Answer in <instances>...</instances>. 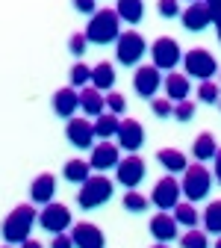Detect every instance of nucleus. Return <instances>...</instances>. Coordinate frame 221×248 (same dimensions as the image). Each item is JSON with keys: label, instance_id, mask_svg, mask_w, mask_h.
<instances>
[{"label": "nucleus", "instance_id": "1", "mask_svg": "<svg viewBox=\"0 0 221 248\" xmlns=\"http://www.w3.org/2000/svg\"><path fill=\"white\" fill-rule=\"evenodd\" d=\"M33 225H39V210L33 204H18L0 225V233H3L6 245H24L29 239V231Z\"/></svg>", "mask_w": 221, "mask_h": 248}, {"label": "nucleus", "instance_id": "2", "mask_svg": "<svg viewBox=\"0 0 221 248\" xmlns=\"http://www.w3.org/2000/svg\"><path fill=\"white\" fill-rule=\"evenodd\" d=\"M88 45H115L121 39V18L115 9H98L86 24Z\"/></svg>", "mask_w": 221, "mask_h": 248}, {"label": "nucleus", "instance_id": "3", "mask_svg": "<svg viewBox=\"0 0 221 248\" xmlns=\"http://www.w3.org/2000/svg\"><path fill=\"white\" fill-rule=\"evenodd\" d=\"M180 189L186 195L189 204H195V201H204L212 189V171L204 166V163H195V166H189L183 171V180H180Z\"/></svg>", "mask_w": 221, "mask_h": 248}, {"label": "nucleus", "instance_id": "4", "mask_svg": "<svg viewBox=\"0 0 221 248\" xmlns=\"http://www.w3.org/2000/svg\"><path fill=\"white\" fill-rule=\"evenodd\" d=\"M112 198V180L106 174H91L77 192V204L83 210H98Z\"/></svg>", "mask_w": 221, "mask_h": 248}, {"label": "nucleus", "instance_id": "5", "mask_svg": "<svg viewBox=\"0 0 221 248\" xmlns=\"http://www.w3.org/2000/svg\"><path fill=\"white\" fill-rule=\"evenodd\" d=\"M183 68H186V77H195V80L206 83V80L215 77L218 62L206 47H192V50L183 53Z\"/></svg>", "mask_w": 221, "mask_h": 248}, {"label": "nucleus", "instance_id": "6", "mask_svg": "<svg viewBox=\"0 0 221 248\" xmlns=\"http://www.w3.org/2000/svg\"><path fill=\"white\" fill-rule=\"evenodd\" d=\"M150 65L153 68H160V71H174L180 62H183V50H180V45H177V39H171V36H160L153 45H150Z\"/></svg>", "mask_w": 221, "mask_h": 248}, {"label": "nucleus", "instance_id": "7", "mask_svg": "<svg viewBox=\"0 0 221 248\" xmlns=\"http://www.w3.org/2000/svg\"><path fill=\"white\" fill-rule=\"evenodd\" d=\"M145 50H150L142 39V33L136 30H127V33H121V39L115 42V59L121 65H139V59L145 56Z\"/></svg>", "mask_w": 221, "mask_h": 248}, {"label": "nucleus", "instance_id": "8", "mask_svg": "<svg viewBox=\"0 0 221 248\" xmlns=\"http://www.w3.org/2000/svg\"><path fill=\"white\" fill-rule=\"evenodd\" d=\"M180 195H183L180 180L171 177V174H165L162 180H156L153 192H150V204L160 207V213H168V210H174V207L180 204Z\"/></svg>", "mask_w": 221, "mask_h": 248}, {"label": "nucleus", "instance_id": "9", "mask_svg": "<svg viewBox=\"0 0 221 248\" xmlns=\"http://www.w3.org/2000/svg\"><path fill=\"white\" fill-rule=\"evenodd\" d=\"M39 225L47 231V233H68V228H71V210L65 207V204H47V207H42L39 210Z\"/></svg>", "mask_w": 221, "mask_h": 248}, {"label": "nucleus", "instance_id": "10", "mask_svg": "<svg viewBox=\"0 0 221 248\" xmlns=\"http://www.w3.org/2000/svg\"><path fill=\"white\" fill-rule=\"evenodd\" d=\"M145 174H147V169H145V160L139 157V154L124 157V160L118 163V169H115V180H118L121 186H127V192L136 189V186L145 180Z\"/></svg>", "mask_w": 221, "mask_h": 248}, {"label": "nucleus", "instance_id": "11", "mask_svg": "<svg viewBox=\"0 0 221 248\" xmlns=\"http://www.w3.org/2000/svg\"><path fill=\"white\" fill-rule=\"evenodd\" d=\"M162 71L160 68H153V65H139L136 74H133V89H136V95L139 98H147L153 101V95L162 89Z\"/></svg>", "mask_w": 221, "mask_h": 248}, {"label": "nucleus", "instance_id": "12", "mask_svg": "<svg viewBox=\"0 0 221 248\" xmlns=\"http://www.w3.org/2000/svg\"><path fill=\"white\" fill-rule=\"evenodd\" d=\"M118 163H121V148L115 142H98L91 148V157H88L91 171L103 174L106 169H118Z\"/></svg>", "mask_w": 221, "mask_h": 248}, {"label": "nucleus", "instance_id": "13", "mask_svg": "<svg viewBox=\"0 0 221 248\" xmlns=\"http://www.w3.org/2000/svg\"><path fill=\"white\" fill-rule=\"evenodd\" d=\"M115 139H118V142H115L118 148H124L127 154H136V151L145 145V127H142L136 118H124Z\"/></svg>", "mask_w": 221, "mask_h": 248}, {"label": "nucleus", "instance_id": "14", "mask_svg": "<svg viewBox=\"0 0 221 248\" xmlns=\"http://www.w3.org/2000/svg\"><path fill=\"white\" fill-rule=\"evenodd\" d=\"M65 139H68L74 148L88 151V148L94 145V124H91L88 118H71V121L65 124Z\"/></svg>", "mask_w": 221, "mask_h": 248}, {"label": "nucleus", "instance_id": "15", "mask_svg": "<svg viewBox=\"0 0 221 248\" xmlns=\"http://www.w3.org/2000/svg\"><path fill=\"white\" fill-rule=\"evenodd\" d=\"M71 239H74V248H103L106 245L103 231L91 222H77L71 228Z\"/></svg>", "mask_w": 221, "mask_h": 248}, {"label": "nucleus", "instance_id": "16", "mask_svg": "<svg viewBox=\"0 0 221 248\" xmlns=\"http://www.w3.org/2000/svg\"><path fill=\"white\" fill-rule=\"evenodd\" d=\"M150 236H153L156 242L168 245L171 239H180V225L174 222L171 213H156L153 219H150Z\"/></svg>", "mask_w": 221, "mask_h": 248}, {"label": "nucleus", "instance_id": "17", "mask_svg": "<svg viewBox=\"0 0 221 248\" xmlns=\"http://www.w3.org/2000/svg\"><path fill=\"white\" fill-rule=\"evenodd\" d=\"M180 21H183V27L189 30V33H201V30H206V27L212 24V18H209V6L204 3V0H198V3H192V6H186V9H183Z\"/></svg>", "mask_w": 221, "mask_h": 248}, {"label": "nucleus", "instance_id": "18", "mask_svg": "<svg viewBox=\"0 0 221 248\" xmlns=\"http://www.w3.org/2000/svg\"><path fill=\"white\" fill-rule=\"evenodd\" d=\"M80 109V92L77 89H71V86H65V89H56L53 92V112L59 115V118H74V112Z\"/></svg>", "mask_w": 221, "mask_h": 248}, {"label": "nucleus", "instance_id": "19", "mask_svg": "<svg viewBox=\"0 0 221 248\" xmlns=\"http://www.w3.org/2000/svg\"><path fill=\"white\" fill-rule=\"evenodd\" d=\"M53 195H56V177L50 171L39 174L33 180V186H29V198H33V204L47 207V204H53Z\"/></svg>", "mask_w": 221, "mask_h": 248}, {"label": "nucleus", "instance_id": "20", "mask_svg": "<svg viewBox=\"0 0 221 248\" xmlns=\"http://www.w3.org/2000/svg\"><path fill=\"white\" fill-rule=\"evenodd\" d=\"M80 109L88 115V118H101L106 112V95L98 92L94 86H86L80 89Z\"/></svg>", "mask_w": 221, "mask_h": 248}, {"label": "nucleus", "instance_id": "21", "mask_svg": "<svg viewBox=\"0 0 221 248\" xmlns=\"http://www.w3.org/2000/svg\"><path fill=\"white\" fill-rule=\"evenodd\" d=\"M162 89H165V98H168L171 104L189 101V92H192V86H189V77L180 74V71H171V74L162 80Z\"/></svg>", "mask_w": 221, "mask_h": 248}, {"label": "nucleus", "instance_id": "22", "mask_svg": "<svg viewBox=\"0 0 221 248\" xmlns=\"http://www.w3.org/2000/svg\"><path fill=\"white\" fill-rule=\"evenodd\" d=\"M156 160H160V166H162L168 174H183V171L189 169L186 154L177 151V148H162V151H156Z\"/></svg>", "mask_w": 221, "mask_h": 248}, {"label": "nucleus", "instance_id": "23", "mask_svg": "<svg viewBox=\"0 0 221 248\" xmlns=\"http://www.w3.org/2000/svg\"><path fill=\"white\" fill-rule=\"evenodd\" d=\"M215 154H218L215 136L212 133H198V139L192 142V157H195V163H209V160H215Z\"/></svg>", "mask_w": 221, "mask_h": 248}, {"label": "nucleus", "instance_id": "24", "mask_svg": "<svg viewBox=\"0 0 221 248\" xmlns=\"http://www.w3.org/2000/svg\"><path fill=\"white\" fill-rule=\"evenodd\" d=\"M91 86L98 89V92H112L115 86V68H112V62H98V65L91 68Z\"/></svg>", "mask_w": 221, "mask_h": 248}, {"label": "nucleus", "instance_id": "25", "mask_svg": "<svg viewBox=\"0 0 221 248\" xmlns=\"http://www.w3.org/2000/svg\"><path fill=\"white\" fill-rule=\"evenodd\" d=\"M91 124H94V136L103 139V142H109V139H115V136H118L121 118H118V115H112V112H103L101 118H94Z\"/></svg>", "mask_w": 221, "mask_h": 248}, {"label": "nucleus", "instance_id": "26", "mask_svg": "<svg viewBox=\"0 0 221 248\" xmlns=\"http://www.w3.org/2000/svg\"><path fill=\"white\" fill-rule=\"evenodd\" d=\"M171 216H174V222H177V225H183L186 231L198 228V222H201V213L195 210V204H189V201H180V204L171 210Z\"/></svg>", "mask_w": 221, "mask_h": 248}, {"label": "nucleus", "instance_id": "27", "mask_svg": "<svg viewBox=\"0 0 221 248\" xmlns=\"http://www.w3.org/2000/svg\"><path fill=\"white\" fill-rule=\"evenodd\" d=\"M62 177H65L68 183H86L88 177H91V166H88V160H68L65 163V169H62Z\"/></svg>", "mask_w": 221, "mask_h": 248}, {"label": "nucleus", "instance_id": "28", "mask_svg": "<svg viewBox=\"0 0 221 248\" xmlns=\"http://www.w3.org/2000/svg\"><path fill=\"white\" fill-rule=\"evenodd\" d=\"M118 18L121 21H127V24H139L145 18V3L142 0H118V6H115Z\"/></svg>", "mask_w": 221, "mask_h": 248}, {"label": "nucleus", "instance_id": "29", "mask_svg": "<svg viewBox=\"0 0 221 248\" xmlns=\"http://www.w3.org/2000/svg\"><path fill=\"white\" fill-rule=\"evenodd\" d=\"M201 222L206 233H218L221 236V201H209L206 210L201 213Z\"/></svg>", "mask_w": 221, "mask_h": 248}, {"label": "nucleus", "instance_id": "30", "mask_svg": "<svg viewBox=\"0 0 221 248\" xmlns=\"http://www.w3.org/2000/svg\"><path fill=\"white\" fill-rule=\"evenodd\" d=\"M68 80H71V89H86V86H91V68L86 65V62H77V65H71V71H68Z\"/></svg>", "mask_w": 221, "mask_h": 248}, {"label": "nucleus", "instance_id": "31", "mask_svg": "<svg viewBox=\"0 0 221 248\" xmlns=\"http://www.w3.org/2000/svg\"><path fill=\"white\" fill-rule=\"evenodd\" d=\"M180 248H209V236L201 228H192L180 236Z\"/></svg>", "mask_w": 221, "mask_h": 248}, {"label": "nucleus", "instance_id": "32", "mask_svg": "<svg viewBox=\"0 0 221 248\" xmlns=\"http://www.w3.org/2000/svg\"><path fill=\"white\" fill-rule=\"evenodd\" d=\"M198 101L201 104H221V86L215 80H206L198 86Z\"/></svg>", "mask_w": 221, "mask_h": 248}, {"label": "nucleus", "instance_id": "33", "mask_svg": "<svg viewBox=\"0 0 221 248\" xmlns=\"http://www.w3.org/2000/svg\"><path fill=\"white\" fill-rule=\"evenodd\" d=\"M147 207H150V198L136 192V189H130L127 195H124V210H127V213H145Z\"/></svg>", "mask_w": 221, "mask_h": 248}, {"label": "nucleus", "instance_id": "34", "mask_svg": "<svg viewBox=\"0 0 221 248\" xmlns=\"http://www.w3.org/2000/svg\"><path fill=\"white\" fill-rule=\"evenodd\" d=\"M124 109H127V98H124L121 92H109V95H106V112L121 115Z\"/></svg>", "mask_w": 221, "mask_h": 248}, {"label": "nucleus", "instance_id": "35", "mask_svg": "<svg viewBox=\"0 0 221 248\" xmlns=\"http://www.w3.org/2000/svg\"><path fill=\"white\" fill-rule=\"evenodd\" d=\"M150 109H153L156 118H168V115H174V104H171L168 98H153V101H150Z\"/></svg>", "mask_w": 221, "mask_h": 248}, {"label": "nucleus", "instance_id": "36", "mask_svg": "<svg viewBox=\"0 0 221 248\" xmlns=\"http://www.w3.org/2000/svg\"><path fill=\"white\" fill-rule=\"evenodd\" d=\"M174 118L177 121H192L195 118V101H180V104H174Z\"/></svg>", "mask_w": 221, "mask_h": 248}, {"label": "nucleus", "instance_id": "37", "mask_svg": "<svg viewBox=\"0 0 221 248\" xmlns=\"http://www.w3.org/2000/svg\"><path fill=\"white\" fill-rule=\"evenodd\" d=\"M68 50H71L74 56H83V53L88 50V39H86V33H74V36L68 39Z\"/></svg>", "mask_w": 221, "mask_h": 248}, {"label": "nucleus", "instance_id": "38", "mask_svg": "<svg viewBox=\"0 0 221 248\" xmlns=\"http://www.w3.org/2000/svg\"><path fill=\"white\" fill-rule=\"evenodd\" d=\"M156 9H160L162 18H177V15H183V9H180L177 0H160V6H156Z\"/></svg>", "mask_w": 221, "mask_h": 248}, {"label": "nucleus", "instance_id": "39", "mask_svg": "<svg viewBox=\"0 0 221 248\" xmlns=\"http://www.w3.org/2000/svg\"><path fill=\"white\" fill-rule=\"evenodd\" d=\"M50 248H74L71 233H56V236H53V242H50Z\"/></svg>", "mask_w": 221, "mask_h": 248}, {"label": "nucleus", "instance_id": "40", "mask_svg": "<svg viewBox=\"0 0 221 248\" xmlns=\"http://www.w3.org/2000/svg\"><path fill=\"white\" fill-rule=\"evenodd\" d=\"M74 9H77V12H86V15H94V12H98V6H94L91 0H74Z\"/></svg>", "mask_w": 221, "mask_h": 248}, {"label": "nucleus", "instance_id": "41", "mask_svg": "<svg viewBox=\"0 0 221 248\" xmlns=\"http://www.w3.org/2000/svg\"><path fill=\"white\" fill-rule=\"evenodd\" d=\"M206 6H209V18L221 24V0H206Z\"/></svg>", "mask_w": 221, "mask_h": 248}, {"label": "nucleus", "instance_id": "42", "mask_svg": "<svg viewBox=\"0 0 221 248\" xmlns=\"http://www.w3.org/2000/svg\"><path fill=\"white\" fill-rule=\"evenodd\" d=\"M215 180L221 183V148H218V154H215Z\"/></svg>", "mask_w": 221, "mask_h": 248}, {"label": "nucleus", "instance_id": "43", "mask_svg": "<svg viewBox=\"0 0 221 248\" xmlns=\"http://www.w3.org/2000/svg\"><path fill=\"white\" fill-rule=\"evenodd\" d=\"M18 248H44V245H42V242H36V239H27V242H24V245H18Z\"/></svg>", "mask_w": 221, "mask_h": 248}, {"label": "nucleus", "instance_id": "44", "mask_svg": "<svg viewBox=\"0 0 221 248\" xmlns=\"http://www.w3.org/2000/svg\"><path fill=\"white\" fill-rule=\"evenodd\" d=\"M150 248H168V245H162V242H156V245H150Z\"/></svg>", "mask_w": 221, "mask_h": 248}, {"label": "nucleus", "instance_id": "45", "mask_svg": "<svg viewBox=\"0 0 221 248\" xmlns=\"http://www.w3.org/2000/svg\"><path fill=\"white\" fill-rule=\"evenodd\" d=\"M215 27H218V42H221V24H215Z\"/></svg>", "mask_w": 221, "mask_h": 248}, {"label": "nucleus", "instance_id": "46", "mask_svg": "<svg viewBox=\"0 0 221 248\" xmlns=\"http://www.w3.org/2000/svg\"><path fill=\"white\" fill-rule=\"evenodd\" d=\"M215 248H221V236H218V239H215Z\"/></svg>", "mask_w": 221, "mask_h": 248}, {"label": "nucleus", "instance_id": "47", "mask_svg": "<svg viewBox=\"0 0 221 248\" xmlns=\"http://www.w3.org/2000/svg\"><path fill=\"white\" fill-rule=\"evenodd\" d=\"M3 248H12V245H3Z\"/></svg>", "mask_w": 221, "mask_h": 248}]
</instances>
